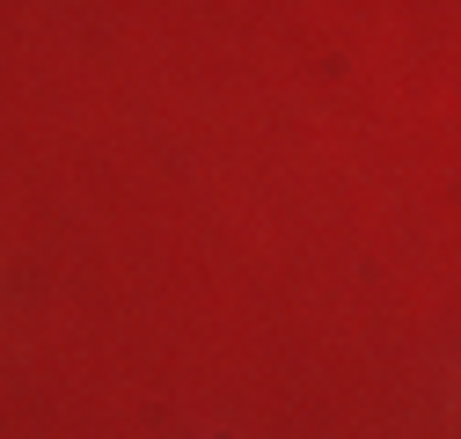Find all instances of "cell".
<instances>
[]
</instances>
